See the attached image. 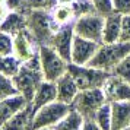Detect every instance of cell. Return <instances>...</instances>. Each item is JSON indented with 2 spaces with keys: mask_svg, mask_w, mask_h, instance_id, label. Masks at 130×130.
<instances>
[{
  "mask_svg": "<svg viewBox=\"0 0 130 130\" xmlns=\"http://www.w3.org/2000/svg\"><path fill=\"white\" fill-rule=\"evenodd\" d=\"M12 79H13V83H15V88L18 91V94L22 95L28 102H31L32 98H34L37 88L44 80L38 53L34 57H31L29 60L24 61L21 69L18 70V73Z\"/></svg>",
  "mask_w": 130,
  "mask_h": 130,
  "instance_id": "obj_1",
  "label": "cell"
},
{
  "mask_svg": "<svg viewBox=\"0 0 130 130\" xmlns=\"http://www.w3.org/2000/svg\"><path fill=\"white\" fill-rule=\"evenodd\" d=\"M59 26L51 19L50 10L26 9V29L29 31L38 47L42 44H48L53 32Z\"/></svg>",
  "mask_w": 130,
  "mask_h": 130,
  "instance_id": "obj_2",
  "label": "cell"
},
{
  "mask_svg": "<svg viewBox=\"0 0 130 130\" xmlns=\"http://www.w3.org/2000/svg\"><path fill=\"white\" fill-rule=\"evenodd\" d=\"M130 53V42L118 41L112 44H100L98 51L95 53L94 59L89 61V66L96 69L105 70L111 73L112 69Z\"/></svg>",
  "mask_w": 130,
  "mask_h": 130,
  "instance_id": "obj_3",
  "label": "cell"
},
{
  "mask_svg": "<svg viewBox=\"0 0 130 130\" xmlns=\"http://www.w3.org/2000/svg\"><path fill=\"white\" fill-rule=\"evenodd\" d=\"M38 57H40V64L44 80L56 82L57 79L67 72L69 61H66L51 45L42 44L38 47Z\"/></svg>",
  "mask_w": 130,
  "mask_h": 130,
  "instance_id": "obj_4",
  "label": "cell"
},
{
  "mask_svg": "<svg viewBox=\"0 0 130 130\" xmlns=\"http://www.w3.org/2000/svg\"><path fill=\"white\" fill-rule=\"evenodd\" d=\"M67 73L75 79L79 91L102 88L105 80L108 79V76L111 75L110 72L96 69L94 66H89V64L80 66V64H73V63H69Z\"/></svg>",
  "mask_w": 130,
  "mask_h": 130,
  "instance_id": "obj_5",
  "label": "cell"
},
{
  "mask_svg": "<svg viewBox=\"0 0 130 130\" xmlns=\"http://www.w3.org/2000/svg\"><path fill=\"white\" fill-rule=\"evenodd\" d=\"M105 102L108 101H107V96L102 88L83 89V91H79L75 101L72 102V108L76 110L85 120H92L95 112Z\"/></svg>",
  "mask_w": 130,
  "mask_h": 130,
  "instance_id": "obj_6",
  "label": "cell"
},
{
  "mask_svg": "<svg viewBox=\"0 0 130 130\" xmlns=\"http://www.w3.org/2000/svg\"><path fill=\"white\" fill-rule=\"evenodd\" d=\"M72 110V105L60 102V101H53L47 105L41 107L37 110L34 117H32V129H42V127H54L63 117L67 116V112Z\"/></svg>",
  "mask_w": 130,
  "mask_h": 130,
  "instance_id": "obj_7",
  "label": "cell"
},
{
  "mask_svg": "<svg viewBox=\"0 0 130 130\" xmlns=\"http://www.w3.org/2000/svg\"><path fill=\"white\" fill-rule=\"evenodd\" d=\"M102 28H104V16L96 12L85 13L75 19L73 29L77 37L88 38L95 42H102Z\"/></svg>",
  "mask_w": 130,
  "mask_h": 130,
  "instance_id": "obj_8",
  "label": "cell"
},
{
  "mask_svg": "<svg viewBox=\"0 0 130 130\" xmlns=\"http://www.w3.org/2000/svg\"><path fill=\"white\" fill-rule=\"evenodd\" d=\"M75 35H76V34H75V29H73V24L59 26V28L53 32L48 45H51L66 61L70 63L72 45H73Z\"/></svg>",
  "mask_w": 130,
  "mask_h": 130,
  "instance_id": "obj_9",
  "label": "cell"
},
{
  "mask_svg": "<svg viewBox=\"0 0 130 130\" xmlns=\"http://www.w3.org/2000/svg\"><path fill=\"white\" fill-rule=\"evenodd\" d=\"M100 42H95L88 38L75 35L73 45H72V56H70V63L73 64H89V61L94 59L95 53L98 51Z\"/></svg>",
  "mask_w": 130,
  "mask_h": 130,
  "instance_id": "obj_10",
  "label": "cell"
},
{
  "mask_svg": "<svg viewBox=\"0 0 130 130\" xmlns=\"http://www.w3.org/2000/svg\"><path fill=\"white\" fill-rule=\"evenodd\" d=\"M102 91H104L108 102L130 101V82L112 75V73L105 80Z\"/></svg>",
  "mask_w": 130,
  "mask_h": 130,
  "instance_id": "obj_11",
  "label": "cell"
},
{
  "mask_svg": "<svg viewBox=\"0 0 130 130\" xmlns=\"http://www.w3.org/2000/svg\"><path fill=\"white\" fill-rule=\"evenodd\" d=\"M38 53V44L32 38L28 29L21 31L13 37V56L19 59L22 63L29 60Z\"/></svg>",
  "mask_w": 130,
  "mask_h": 130,
  "instance_id": "obj_12",
  "label": "cell"
},
{
  "mask_svg": "<svg viewBox=\"0 0 130 130\" xmlns=\"http://www.w3.org/2000/svg\"><path fill=\"white\" fill-rule=\"evenodd\" d=\"M57 100V88H56V82H50V80H42L40 83V86L37 88L35 94H34V98L29 104L34 110V114H35L37 110H40L41 107L47 105L50 102Z\"/></svg>",
  "mask_w": 130,
  "mask_h": 130,
  "instance_id": "obj_13",
  "label": "cell"
},
{
  "mask_svg": "<svg viewBox=\"0 0 130 130\" xmlns=\"http://www.w3.org/2000/svg\"><path fill=\"white\" fill-rule=\"evenodd\" d=\"M56 88H57V101L69 104V105H72L76 95L79 94V88H77L75 79L67 72L60 79L56 80Z\"/></svg>",
  "mask_w": 130,
  "mask_h": 130,
  "instance_id": "obj_14",
  "label": "cell"
},
{
  "mask_svg": "<svg viewBox=\"0 0 130 130\" xmlns=\"http://www.w3.org/2000/svg\"><path fill=\"white\" fill-rule=\"evenodd\" d=\"M121 15L112 12L104 18V28H102V42L101 44H112L120 41L121 35Z\"/></svg>",
  "mask_w": 130,
  "mask_h": 130,
  "instance_id": "obj_15",
  "label": "cell"
},
{
  "mask_svg": "<svg viewBox=\"0 0 130 130\" xmlns=\"http://www.w3.org/2000/svg\"><path fill=\"white\" fill-rule=\"evenodd\" d=\"M111 104L112 130L130 129V101H118Z\"/></svg>",
  "mask_w": 130,
  "mask_h": 130,
  "instance_id": "obj_16",
  "label": "cell"
},
{
  "mask_svg": "<svg viewBox=\"0 0 130 130\" xmlns=\"http://www.w3.org/2000/svg\"><path fill=\"white\" fill-rule=\"evenodd\" d=\"M28 104H29V102L19 94L0 101V130H2V126L6 123L13 114H16L19 110H22V108L26 107Z\"/></svg>",
  "mask_w": 130,
  "mask_h": 130,
  "instance_id": "obj_17",
  "label": "cell"
},
{
  "mask_svg": "<svg viewBox=\"0 0 130 130\" xmlns=\"http://www.w3.org/2000/svg\"><path fill=\"white\" fill-rule=\"evenodd\" d=\"M24 29H26V10L9 12L0 24V31H5L12 37H15Z\"/></svg>",
  "mask_w": 130,
  "mask_h": 130,
  "instance_id": "obj_18",
  "label": "cell"
},
{
  "mask_svg": "<svg viewBox=\"0 0 130 130\" xmlns=\"http://www.w3.org/2000/svg\"><path fill=\"white\" fill-rule=\"evenodd\" d=\"M32 117H34V110L31 104H28L22 110H19L16 114H13L2 126V130H26L32 123Z\"/></svg>",
  "mask_w": 130,
  "mask_h": 130,
  "instance_id": "obj_19",
  "label": "cell"
},
{
  "mask_svg": "<svg viewBox=\"0 0 130 130\" xmlns=\"http://www.w3.org/2000/svg\"><path fill=\"white\" fill-rule=\"evenodd\" d=\"M50 13H51V19L54 21V24L57 26L73 24L75 19H76V12H75L73 6H70V5H60V3H57L50 10Z\"/></svg>",
  "mask_w": 130,
  "mask_h": 130,
  "instance_id": "obj_20",
  "label": "cell"
},
{
  "mask_svg": "<svg viewBox=\"0 0 130 130\" xmlns=\"http://www.w3.org/2000/svg\"><path fill=\"white\" fill-rule=\"evenodd\" d=\"M85 121H86V120H85L76 110L72 108L70 111L67 112V116L61 118L53 129L54 130H82Z\"/></svg>",
  "mask_w": 130,
  "mask_h": 130,
  "instance_id": "obj_21",
  "label": "cell"
},
{
  "mask_svg": "<svg viewBox=\"0 0 130 130\" xmlns=\"http://www.w3.org/2000/svg\"><path fill=\"white\" fill-rule=\"evenodd\" d=\"M92 121L96 124L100 130H112V120H111V104L105 102L98 111L95 112Z\"/></svg>",
  "mask_w": 130,
  "mask_h": 130,
  "instance_id": "obj_22",
  "label": "cell"
},
{
  "mask_svg": "<svg viewBox=\"0 0 130 130\" xmlns=\"http://www.w3.org/2000/svg\"><path fill=\"white\" fill-rule=\"evenodd\" d=\"M22 66V61L16 59L13 54L9 56H0V73L6 75L9 77H13Z\"/></svg>",
  "mask_w": 130,
  "mask_h": 130,
  "instance_id": "obj_23",
  "label": "cell"
},
{
  "mask_svg": "<svg viewBox=\"0 0 130 130\" xmlns=\"http://www.w3.org/2000/svg\"><path fill=\"white\" fill-rule=\"evenodd\" d=\"M13 95H18L13 79L0 73V101L5 100V98H9V96H13Z\"/></svg>",
  "mask_w": 130,
  "mask_h": 130,
  "instance_id": "obj_24",
  "label": "cell"
},
{
  "mask_svg": "<svg viewBox=\"0 0 130 130\" xmlns=\"http://www.w3.org/2000/svg\"><path fill=\"white\" fill-rule=\"evenodd\" d=\"M111 73L118 77H121V79H124V80H127V82H130V53L112 69Z\"/></svg>",
  "mask_w": 130,
  "mask_h": 130,
  "instance_id": "obj_25",
  "label": "cell"
},
{
  "mask_svg": "<svg viewBox=\"0 0 130 130\" xmlns=\"http://www.w3.org/2000/svg\"><path fill=\"white\" fill-rule=\"evenodd\" d=\"M94 10L101 16H108L114 12V6H112V0H91Z\"/></svg>",
  "mask_w": 130,
  "mask_h": 130,
  "instance_id": "obj_26",
  "label": "cell"
},
{
  "mask_svg": "<svg viewBox=\"0 0 130 130\" xmlns=\"http://www.w3.org/2000/svg\"><path fill=\"white\" fill-rule=\"evenodd\" d=\"M13 54V37L5 31H0V56Z\"/></svg>",
  "mask_w": 130,
  "mask_h": 130,
  "instance_id": "obj_27",
  "label": "cell"
},
{
  "mask_svg": "<svg viewBox=\"0 0 130 130\" xmlns=\"http://www.w3.org/2000/svg\"><path fill=\"white\" fill-rule=\"evenodd\" d=\"M57 5V0H26V9L51 10Z\"/></svg>",
  "mask_w": 130,
  "mask_h": 130,
  "instance_id": "obj_28",
  "label": "cell"
},
{
  "mask_svg": "<svg viewBox=\"0 0 130 130\" xmlns=\"http://www.w3.org/2000/svg\"><path fill=\"white\" fill-rule=\"evenodd\" d=\"M112 6H114V12L118 15H130V0H112Z\"/></svg>",
  "mask_w": 130,
  "mask_h": 130,
  "instance_id": "obj_29",
  "label": "cell"
},
{
  "mask_svg": "<svg viewBox=\"0 0 130 130\" xmlns=\"http://www.w3.org/2000/svg\"><path fill=\"white\" fill-rule=\"evenodd\" d=\"M120 41L130 42V15H124L121 18V35Z\"/></svg>",
  "mask_w": 130,
  "mask_h": 130,
  "instance_id": "obj_30",
  "label": "cell"
},
{
  "mask_svg": "<svg viewBox=\"0 0 130 130\" xmlns=\"http://www.w3.org/2000/svg\"><path fill=\"white\" fill-rule=\"evenodd\" d=\"M5 5L9 9V12L26 10V0H5Z\"/></svg>",
  "mask_w": 130,
  "mask_h": 130,
  "instance_id": "obj_31",
  "label": "cell"
},
{
  "mask_svg": "<svg viewBox=\"0 0 130 130\" xmlns=\"http://www.w3.org/2000/svg\"><path fill=\"white\" fill-rule=\"evenodd\" d=\"M82 130H100V129L96 127V124H95L92 120H86L85 124H83V129Z\"/></svg>",
  "mask_w": 130,
  "mask_h": 130,
  "instance_id": "obj_32",
  "label": "cell"
},
{
  "mask_svg": "<svg viewBox=\"0 0 130 130\" xmlns=\"http://www.w3.org/2000/svg\"><path fill=\"white\" fill-rule=\"evenodd\" d=\"M7 13H9V9L6 7V5L5 3H0V22L7 16Z\"/></svg>",
  "mask_w": 130,
  "mask_h": 130,
  "instance_id": "obj_33",
  "label": "cell"
},
{
  "mask_svg": "<svg viewBox=\"0 0 130 130\" xmlns=\"http://www.w3.org/2000/svg\"><path fill=\"white\" fill-rule=\"evenodd\" d=\"M76 2H79V0H57V3H60V5H75Z\"/></svg>",
  "mask_w": 130,
  "mask_h": 130,
  "instance_id": "obj_34",
  "label": "cell"
},
{
  "mask_svg": "<svg viewBox=\"0 0 130 130\" xmlns=\"http://www.w3.org/2000/svg\"><path fill=\"white\" fill-rule=\"evenodd\" d=\"M35 130H54L53 127H42V129H35Z\"/></svg>",
  "mask_w": 130,
  "mask_h": 130,
  "instance_id": "obj_35",
  "label": "cell"
},
{
  "mask_svg": "<svg viewBox=\"0 0 130 130\" xmlns=\"http://www.w3.org/2000/svg\"><path fill=\"white\" fill-rule=\"evenodd\" d=\"M26 130H34V129H32V126H29V127H28Z\"/></svg>",
  "mask_w": 130,
  "mask_h": 130,
  "instance_id": "obj_36",
  "label": "cell"
},
{
  "mask_svg": "<svg viewBox=\"0 0 130 130\" xmlns=\"http://www.w3.org/2000/svg\"><path fill=\"white\" fill-rule=\"evenodd\" d=\"M0 3H5V0H0Z\"/></svg>",
  "mask_w": 130,
  "mask_h": 130,
  "instance_id": "obj_37",
  "label": "cell"
},
{
  "mask_svg": "<svg viewBox=\"0 0 130 130\" xmlns=\"http://www.w3.org/2000/svg\"><path fill=\"white\" fill-rule=\"evenodd\" d=\"M126 130H130V129H126Z\"/></svg>",
  "mask_w": 130,
  "mask_h": 130,
  "instance_id": "obj_38",
  "label": "cell"
},
{
  "mask_svg": "<svg viewBox=\"0 0 130 130\" xmlns=\"http://www.w3.org/2000/svg\"><path fill=\"white\" fill-rule=\"evenodd\" d=\"M0 24H2V22H0Z\"/></svg>",
  "mask_w": 130,
  "mask_h": 130,
  "instance_id": "obj_39",
  "label": "cell"
}]
</instances>
